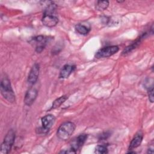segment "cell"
<instances>
[{
	"mask_svg": "<svg viewBox=\"0 0 154 154\" xmlns=\"http://www.w3.org/2000/svg\"><path fill=\"white\" fill-rule=\"evenodd\" d=\"M153 152V148H149L148 149V151H147V153H152Z\"/></svg>",
	"mask_w": 154,
	"mask_h": 154,
	"instance_id": "cell-19",
	"label": "cell"
},
{
	"mask_svg": "<svg viewBox=\"0 0 154 154\" xmlns=\"http://www.w3.org/2000/svg\"><path fill=\"white\" fill-rule=\"evenodd\" d=\"M94 152L96 153H99V154L106 153H108V149H107L106 146H105L104 145H98L95 148Z\"/></svg>",
	"mask_w": 154,
	"mask_h": 154,
	"instance_id": "cell-17",
	"label": "cell"
},
{
	"mask_svg": "<svg viewBox=\"0 0 154 154\" xmlns=\"http://www.w3.org/2000/svg\"><path fill=\"white\" fill-rule=\"evenodd\" d=\"M50 37L45 35H37L32 38L29 43L35 46V51L37 53L42 52L45 49L48 42L50 40Z\"/></svg>",
	"mask_w": 154,
	"mask_h": 154,
	"instance_id": "cell-4",
	"label": "cell"
},
{
	"mask_svg": "<svg viewBox=\"0 0 154 154\" xmlns=\"http://www.w3.org/2000/svg\"><path fill=\"white\" fill-rule=\"evenodd\" d=\"M75 66L70 64L64 65L61 69L59 74V78L62 79L67 78L70 74L73 72Z\"/></svg>",
	"mask_w": 154,
	"mask_h": 154,
	"instance_id": "cell-11",
	"label": "cell"
},
{
	"mask_svg": "<svg viewBox=\"0 0 154 154\" xmlns=\"http://www.w3.org/2000/svg\"><path fill=\"white\" fill-rule=\"evenodd\" d=\"M148 96L150 102L153 103L154 100V97H153V87L151 88H149L148 90Z\"/></svg>",
	"mask_w": 154,
	"mask_h": 154,
	"instance_id": "cell-18",
	"label": "cell"
},
{
	"mask_svg": "<svg viewBox=\"0 0 154 154\" xmlns=\"http://www.w3.org/2000/svg\"><path fill=\"white\" fill-rule=\"evenodd\" d=\"M15 140V132L13 129L8 131L5 135L4 141L1 145L0 153L1 154H7L11 150Z\"/></svg>",
	"mask_w": 154,
	"mask_h": 154,
	"instance_id": "cell-3",
	"label": "cell"
},
{
	"mask_svg": "<svg viewBox=\"0 0 154 154\" xmlns=\"http://www.w3.org/2000/svg\"><path fill=\"white\" fill-rule=\"evenodd\" d=\"M55 121V117L52 114H48L42 118V126L38 129V133L45 134L48 132L52 128Z\"/></svg>",
	"mask_w": 154,
	"mask_h": 154,
	"instance_id": "cell-5",
	"label": "cell"
},
{
	"mask_svg": "<svg viewBox=\"0 0 154 154\" xmlns=\"http://www.w3.org/2000/svg\"><path fill=\"white\" fill-rule=\"evenodd\" d=\"M143 138V133H142L141 131L138 132L135 135V136H134V138H132V141H131L130 144H129V150H132V149H133L137 148V147H138V146H140V144H141V142H142Z\"/></svg>",
	"mask_w": 154,
	"mask_h": 154,
	"instance_id": "cell-12",
	"label": "cell"
},
{
	"mask_svg": "<svg viewBox=\"0 0 154 154\" xmlns=\"http://www.w3.org/2000/svg\"><path fill=\"white\" fill-rule=\"evenodd\" d=\"M87 138V134H80L73 141L70 147H72V149H73L75 150H76L77 152V150L83 146V144L85 142Z\"/></svg>",
	"mask_w": 154,
	"mask_h": 154,
	"instance_id": "cell-10",
	"label": "cell"
},
{
	"mask_svg": "<svg viewBox=\"0 0 154 154\" xmlns=\"http://www.w3.org/2000/svg\"><path fill=\"white\" fill-rule=\"evenodd\" d=\"M146 35V33L145 34H143V35H141L139 38H138L135 42H134L133 43H132L131 45L128 46V47H126L124 50L122 52V54L123 55H126L127 54L131 52L132 50H134V49H135L138 46V45L140 43L141 40L143 38L144 36Z\"/></svg>",
	"mask_w": 154,
	"mask_h": 154,
	"instance_id": "cell-13",
	"label": "cell"
},
{
	"mask_svg": "<svg viewBox=\"0 0 154 154\" xmlns=\"http://www.w3.org/2000/svg\"><path fill=\"white\" fill-rule=\"evenodd\" d=\"M75 129V125L72 122H66L61 124L57 131L58 138L61 140H68Z\"/></svg>",
	"mask_w": 154,
	"mask_h": 154,
	"instance_id": "cell-2",
	"label": "cell"
},
{
	"mask_svg": "<svg viewBox=\"0 0 154 154\" xmlns=\"http://www.w3.org/2000/svg\"><path fill=\"white\" fill-rule=\"evenodd\" d=\"M53 13L54 12H44L42 21L43 24L46 26L53 27L58 23V19Z\"/></svg>",
	"mask_w": 154,
	"mask_h": 154,
	"instance_id": "cell-7",
	"label": "cell"
},
{
	"mask_svg": "<svg viewBox=\"0 0 154 154\" xmlns=\"http://www.w3.org/2000/svg\"><path fill=\"white\" fill-rule=\"evenodd\" d=\"M1 93L3 97L9 102H14L15 101V94L11 87L10 81L6 76L2 78L0 84Z\"/></svg>",
	"mask_w": 154,
	"mask_h": 154,
	"instance_id": "cell-1",
	"label": "cell"
},
{
	"mask_svg": "<svg viewBox=\"0 0 154 154\" xmlns=\"http://www.w3.org/2000/svg\"><path fill=\"white\" fill-rule=\"evenodd\" d=\"M38 94V91L36 88L34 87L29 88L26 91L24 103L27 106H31L35 101Z\"/></svg>",
	"mask_w": 154,
	"mask_h": 154,
	"instance_id": "cell-8",
	"label": "cell"
},
{
	"mask_svg": "<svg viewBox=\"0 0 154 154\" xmlns=\"http://www.w3.org/2000/svg\"><path fill=\"white\" fill-rule=\"evenodd\" d=\"M40 72V66L37 63H35L31 67L28 76V82L31 84H35L38 78Z\"/></svg>",
	"mask_w": 154,
	"mask_h": 154,
	"instance_id": "cell-9",
	"label": "cell"
},
{
	"mask_svg": "<svg viewBox=\"0 0 154 154\" xmlns=\"http://www.w3.org/2000/svg\"><path fill=\"white\" fill-rule=\"evenodd\" d=\"M119 50L117 46H108L104 47L99 49L95 54V57L96 58H107L109 57L116 53H117Z\"/></svg>",
	"mask_w": 154,
	"mask_h": 154,
	"instance_id": "cell-6",
	"label": "cell"
},
{
	"mask_svg": "<svg viewBox=\"0 0 154 154\" xmlns=\"http://www.w3.org/2000/svg\"><path fill=\"white\" fill-rule=\"evenodd\" d=\"M67 98H68V96L67 95H64V96H61V97L55 99L54 101V102L52 103L51 109H55V108H57L59 106H60L61 105V104L63 103L67 99Z\"/></svg>",
	"mask_w": 154,
	"mask_h": 154,
	"instance_id": "cell-15",
	"label": "cell"
},
{
	"mask_svg": "<svg viewBox=\"0 0 154 154\" xmlns=\"http://www.w3.org/2000/svg\"><path fill=\"white\" fill-rule=\"evenodd\" d=\"M75 30L81 35H87L90 31V27L88 25H84L83 23H78L75 26Z\"/></svg>",
	"mask_w": 154,
	"mask_h": 154,
	"instance_id": "cell-14",
	"label": "cell"
},
{
	"mask_svg": "<svg viewBox=\"0 0 154 154\" xmlns=\"http://www.w3.org/2000/svg\"><path fill=\"white\" fill-rule=\"evenodd\" d=\"M109 5L108 1H97L96 3V8L98 11L105 10Z\"/></svg>",
	"mask_w": 154,
	"mask_h": 154,
	"instance_id": "cell-16",
	"label": "cell"
}]
</instances>
